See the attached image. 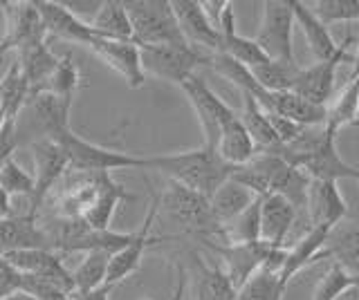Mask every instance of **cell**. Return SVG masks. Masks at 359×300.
<instances>
[{
	"mask_svg": "<svg viewBox=\"0 0 359 300\" xmlns=\"http://www.w3.org/2000/svg\"><path fill=\"white\" fill-rule=\"evenodd\" d=\"M146 171L162 173L168 177V182H177L211 199V195L233 175V166L224 162L213 148L202 143L194 150L149 155Z\"/></svg>",
	"mask_w": 359,
	"mask_h": 300,
	"instance_id": "obj_1",
	"label": "cell"
},
{
	"mask_svg": "<svg viewBox=\"0 0 359 300\" xmlns=\"http://www.w3.org/2000/svg\"><path fill=\"white\" fill-rule=\"evenodd\" d=\"M160 208L187 236H196L205 244L224 242V229L213 217L209 197L191 191V188L177 182H166L164 193L160 195Z\"/></svg>",
	"mask_w": 359,
	"mask_h": 300,
	"instance_id": "obj_2",
	"label": "cell"
},
{
	"mask_svg": "<svg viewBox=\"0 0 359 300\" xmlns=\"http://www.w3.org/2000/svg\"><path fill=\"white\" fill-rule=\"evenodd\" d=\"M41 224L52 240V249L56 253H88V251H108L117 253L135 238V233L119 231H97L83 220H61L52 215H39Z\"/></svg>",
	"mask_w": 359,
	"mask_h": 300,
	"instance_id": "obj_3",
	"label": "cell"
},
{
	"mask_svg": "<svg viewBox=\"0 0 359 300\" xmlns=\"http://www.w3.org/2000/svg\"><path fill=\"white\" fill-rule=\"evenodd\" d=\"M123 7L133 25L135 45H189L177 25L171 0H130Z\"/></svg>",
	"mask_w": 359,
	"mask_h": 300,
	"instance_id": "obj_4",
	"label": "cell"
},
{
	"mask_svg": "<svg viewBox=\"0 0 359 300\" xmlns=\"http://www.w3.org/2000/svg\"><path fill=\"white\" fill-rule=\"evenodd\" d=\"M54 139L63 146L67 162H70V171H79V173H112L121 169L146 171V155H130V152L99 146V143H93L74 135V130H67Z\"/></svg>",
	"mask_w": 359,
	"mask_h": 300,
	"instance_id": "obj_5",
	"label": "cell"
},
{
	"mask_svg": "<svg viewBox=\"0 0 359 300\" xmlns=\"http://www.w3.org/2000/svg\"><path fill=\"white\" fill-rule=\"evenodd\" d=\"M140 52L146 76L175 85H182L189 76H194L198 65H209V54L198 52L194 45H146Z\"/></svg>",
	"mask_w": 359,
	"mask_h": 300,
	"instance_id": "obj_6",
	"label": "cell"
},
{
	"mask_svg": "<svg viewBox=\"0 0 359 300\" xmlns=\"http://www.w3.org/2000/svg\"><path fill=\"white\" fill-rule=\"evenodd\" d=\"M180 87H182V92L187 94L191 108L196 110L202 135H205V146L216 150L224 126L231 124V121L238 117V113L224 103L222 99L207 85V81L198 74L189 76Z\"/></svg>",
	"mask_w": 359,
	"mask_h": 300,
	"instance_id": "obj_7",
	"label": "cell"
},
{
	"mask_svg": "<svg viewBox=\"0 0 359 300\" xmlns=\"http://www.w3.org/2000/svg\"><path fill=\"white\" fill-rule=\"evenodd\" d=\"M32 155H34V169H36V173H34V195L29 197L27 213L39 217L50 193L63 180V175L70 171V162H67V155L61 143L50 137L34 139Z\"/></svg>",
	"mask_w": 359,
	"mask_h": 300,
	"instance_id": "obj_8",
	"label": "cell"
},
{
	"mask_svg": "<svg viewBox=\"0 0 359 300\" xmlns=\"http://www.w3.org/2000/svg\"><path fill=\"white\" fill-rule=\"evenodd\" d=\"M294 23L297 20H294V12H292V0H265L263 20L254 41L269 59L297 61L294 48H292Z\"/></svg>",
	"mask_w": 359,
	"mask_h": 300,
	"instance_id": "obj_9",
	"label": "cell"
},
{
	"mask_svg": "<svg viewBox=\"0 0 359 300\" xmlns=\"http://www.w3.org/2000/svg\"><path fill=\"white\" fill-rule=\"evenodd\" d=\"M157 213H160V195L153 193L149 210H146V217L142 222V229L135 231V238L126 244V247L110 255L108 276H106V285L108 287L115 289L119 283H123L126 278H130L142 266L146 249H149L153 242H162V238H153V233H151Z\"/></svg>",
	"mask_w": 359,
	"mask_h": 300,
	"instance_id": "obj_10",
	"label": "cell"
},
{
	"mask_svg": "<svg viewBox=\"0 0 359 300\" xmlns=\"http://www.w3.org/2000/svg\"><path fill=\"white\" fill-rule=\"evenodd\" d=\"M306 173L314 182H339V180H355L357 169L341 159L337 150V135L325 128V137L317 148L308 155H301L290 162Z\"/></svg>",
	"mask_w": 359,
	"mask_h": 300,
	"instance_id": "obj_11",
	"label": "cell"
},
{
	"mask_svg": "<svg viewBox=\"0 0 359 300\" xmlns=\"http://www.w3.org/2000/svg\"><path fill=\"white\" fill-rule=\"evenodd\" d=\"M5 258L25 278H36V280L50 283L67 294L74 292L72 271H67V266L61 260V253L52 249H25L7 253Z\"/></svg>",
	"mask_w": 359,
	"mask_h": 300,
	"instance_id": "obj_12",
	"label": "cell"
},
{
	"mask_svg": "<svg viewBox=\"0 0 359 300\" xmlns=\"http://www.w3.org/2000/svg\"><path fill=\"white\" fill-rule=\"evenodd\" d=\"M74 99L56 97L50 92L29 94L25 103V113L29 115V126L36 130V139L41 137H59L70 128V113Z\"/></svg>",
	"mask_w": 359,
	"mask_h": 300,
	"instance_id": "obj_13",
	"label": "cell"
},
{
	"mask_svg": "<svg viewBox=\"0 0 359 300\" xmlns=\"http://www.w3.org/2000/svg\"><path fill=\"white\" fill-rule=\"evenodd\" d=\"M207 247L218 255V262L222 269L231 278L233 287L238 289L247 278L256 273L274 247H269L265 242H247V244H220V242H207Z\"/></svg>",
	"mask_w": 359,
	"mask_h": 300,
	"instance_id": "obj_14",
	"label": "cell"
},
{
	"mask_svg": "<svg viewBox=\"0 0 359 300\" xmlns=\"http://www.w3.org/2000/svg\"><path fill=\"white\" fill-rule=\"evenodd\" d=\"M3 16H5V36L3 45L7 50H20L32 43H39L48 38L45 31L43 18L39 14V9L29 0H18V3H5L3 5Z\"/></svg>",
	"mask_w": 359,
	"mask_h": 300,
	"instance_id": "obj_15",
	"label": "cell"
},
{
	"mask_svg": "<svg viewBox=\"0 0 359 300\" xmlns=\"http://www.w3.org/2000/svg\"><path fill=\"white\" fill-rule=\"evenodd\" d=\"M97 57L104 61L110 70H115L130 90H140L146 83V74L142 68V52L140 45L133 41H110V38H95L90 45Z\"/></svg>",
	"mask_w": 359,
	"mask_h": 300,
	"instance_id": "obj_16",
	"label": "cell"
},
{
	"mask_svg": "<svg viewBox=\"0 0 359 300\" xmlns=\"http://www.w3.org/2000/svg\"><path fill=\"white\" fill-rule=\"evenodd\" d=\"M34 5H36L43 18L48 36L61 38L67 43H79V45L86 48L93 45V41L97 38L95 29L81 16H76L67 5L54 3V0H34Z\"/></svg>",
	"mask_w": 359,
	"mask_h": 300,
	"instance_id": "obj_17",
	"label": "cell"
},
{
	"mask_svg": "<svg viewBox=\"0 0 359 300\" xmlns=\"http://www.w3.org/2000/svg\"><path fill=\"white\" fill-rule=\"evenodd\" d=\"M348 59H351V54H348V50H344L339 57L332 61H323V63L310 65V68H301L294 85H292V92L299 94L301 99H306L312 106L328 108L332 92H334L337 68Z\"/></svg>",
	"mask_w": 359,
	"mask_h": 300,
	"instance_id": "obj_18",
	"label": "cell"
},
{
	"mask_svg": "<svg viewBox=\"0 0 359 300\" xmlns=\"http://www.w3.org/2000/svg\"><path fill=\"white\" fill-rule=\"evenodd\" d=\"M171 7L189 45H194L196 50L205 48L211 54L220 50V31L211 25L202 3L198 0H171Z\"/></svg>",
	"mask_w": 359,
	"mask_h": 300,
	"instance_id": "obj_19",
	"label": "cell"
},
{
	"mask_svg": "<svg viewBox=\"0 0 359 300\" xmlns=\"http://www.w3.org/2000/svg\"><path fill=\"white\" fill-rule=\"evenodd\" d=\"M25 249H52V240L41 224V217L25 213L0 220V255Z\"/></svg>",
	"mask_w": 359,
	"mask_h": 300,
	"instance_id": "obj_20",
	"label": "cell"
},
{
	"mask_svg": "<svg viewBox=\"0 0 359 300\" xmlns=\"http://www.w3.org/2000/svg\"><path fill=\"white\" fill-rule=\"evenodd\" d=\"M351 213L346 197L339 191V182H314L308 191V224L334 229Z\"/></svg>",
	"mask_w": 359,
	"mask_h": 300,
	"instance_id": "obj_21",
	"label": "cell"
},
{
	"mask_svg": "<svg viewBox=\"0 0 359 300\" xmlns=\"http://www.w3.org/2000/svg\"><path fill=\"white\" fill-rule=\"evenodd\" d=\"M299 210L280 195H265L261 199V242L274 249H287L285 242L294 229Z\"/></svg>",
	"mask_w": 359,
	"mask_h": 300,
	"instance_id": "obj_22",
	"label": "cell"
},
{
	"mask_svg": "<svg viewBox=\"0 0 359 300\" xmlns=\"http://www.w3.org/2000/svg\"><path fill=\"white\" fill-rule=\"evenodd\" d=\"M328 236H330V229L312 227V229H308L306 233H303V236L294 244H292V247H287L283 266H280V273H278L280 287L287 289L290 280L299 271H303L312 262L323 260V249H325V242H328Z\"/></svg>",
	"mask_w": 359,
	"mask_h": 300,
	"instance_id": "obj_23",
	"label": "cell"
},
{
	"mask_svg": "<svg viewBox=\"0 0 359 300\" xmlns=\"http://www.w3.org/2000/svg\"><path fill=\"white\" fill-rule=\"evenodd\" d=\"M218 31H220V50H218L220 54H227V57L243 63L250 70L269 61V57L258 48V43L254 38H245L238 34V29H236L233 3H227V7H224Z\"/></svg>",
	"mask_w": 359,
	"mask_h": 300,
	"instance_id": "obj_24",
	"label": "cell"
},
{
	"mask_svg": "<svg viewBox=\"0 0 359 300\" xmlns=\"http://www.w3.org/2000/svg\"><path fill=\"white\" fill-rule=\"evenodd\" d=\"M292 12H294V20L299 23V27L303 29V34H306L308 48L312 52V57L317 59V63L332 61V59L339 57L344 50H348V43H351V41L344 43V45L334 43L328 25H323L306 3L292 0Z\"/></svg>",
	"mask_w": 359,
	"mask_h": 300,
	"instance_id": "obj_25",
	"label": "cell"
},
{
	"mask_svg": "<svg viewBox=\"0 0 359 300\" xmlns=\"http://www.w3.org/2000/svg\"><path fill=\"white\" fill-rule=\"evenodd\" d=\"M287 249H274L265 264L252 273L236 292V300H283L285 289L280 287L278 273L283 266Z\"/></svg>",
	"mask_w": 359,
	"mask_h": 300,
	"instance_id": "obj_26",
	"label": "cell"
},
{
	"mask_svg": "<svg viewBox=\"0 0 359 300\" xmlns=\"http://www.w3.org/2000/svg\"><path fill=\"white\" fill-rule=\"evenodd\" d=\"M325 258H334L337 264H341L353 276H359V210L348 213L330 231L323 249V260Z\"/></svg>",
	"mask_w": 359,
	"mask_h": 300,
	"instance_id": "obj_27",
	"label": "cell"
},
{
	"mask_svg": "<svg viewBox=\"0 0 359 300\" xmlns=\"http://www.w3.org/2000/svg\"><path fill=\"white\" fill-rule=\"evenodd\" d=\"M194 258V271H191V280H194V294L196 300H236V292L231 278L222 269L220 262H205L200 253H191Z\"/></svg>",
	"mask_w": 359,
	"mask_h": 300,
	"instance_id": "obj_28",
	"label": "cell"
},
{
	"mask_svg": "<svg viewBox=\"0 0 359 300\" xmlns=\"http://www.w3.org/2000/svg\"><path fill=\"white\" fill-rule=\"evenodd\" d=\"M126 199H135V195L112 180V173H104L101 175L99 191L93 199V204L88 206L81 220L97 231H108L112 224V217H115L117 206L121 202H126Z\"/></svg>",
	"mask_w": 359,
	"mask_h": 300,
	"instance_id": "obj_29",
	"label": "cell"
},
{
	"mask_svg": "<svg viewBox=\"0 0 359 300\" xmlns=\"http://www.w3.org/2000/svg\"><path fill=\"white\" fill-rule=\"evenodd\" d=\"M16 61L20 65V72L25 76V81L29 83V94H34V92H39L43 83L52 76L61 57H56L52 52L48 41H39V43H32V45L16 50Z\"/></svg>",
	"mask_w": 359,
	"mask_h": 300,
	"instance_id": "obj_30",
	"label": "cell"
},
{
	"mask_svg": "<svg viewBox=\"0 0 359 300\" xmlns=\"http://www.w3.org/2000/svg\"><path fill=\"white\" fill-rule=\"evenodd\" d=\"M256 197L258 195H254L245 184H241L238 180L229 177V180L211 195L209 204H211V210H213V217L218 220V224L227 227L231 220H236L243 213V210H247L254 204Z\"/></svg>",
	"mask_w": 359,
	"mask_h": 300,
	"instance_id": "obj_31",
	"label": "cell"
},
{
	"mask_svg": "<svg viewBox=\"0 0 359 300\" xmlns=\"http://www.w3.org/2000/svg\"><path fill=\"white\" fill-rule=\"evenodd\" d=\"M241 97H243L241 121H243V126L247 128V132H250L256 150L258 152H276L280 148V141L276 137L272 124H269V117L263 110V106L247 92H241Z\"/></svg>",
	"mask_w": 359,
	"mask_h": 300,
	"instance_id": "obj_32",
	"label": "cell"
},
{
	"mask_svg": "<svg viewBox=\"0 0 359 300\" xmlns=\"http://www.w3.org/2000/svg\"><path fill=\"white\" fill-rule=\"evenodd\" d=\"M216 152L229 166H233V169H241V166L250 164L258 155L254 141L250 137V132H247V128L243 126L241 115L236 117L231 124L224 126L222 135H220V141H218V146H216Z\"/></svg>",
	"mask_w": 359,
	"mask_h": 300,
	"instance_id": "obj_33",
	"label": "cell"
},
{
	"mask_svg": "<svg viewBox=\"0 0 359 300\" xmlns=\"http://www.w3.org/2000/svg\"><path fill=\"white\" fill-rule=\"evenodd\" d=\"M348 126L359 128V76H348L334 103L325 108V128L330 132L339 135Z\"/></svg>",
	"mask_w": 359,
	"mask_h": 300,
	"instance_id": "obj_34",
	"label": "cell"
},
{
	"mask_svg": "<svg viewBox=\"0 0 359 300\" xmlns=\"http://www.w3.org/2000/svg\"><path fill=\"white\" fill-rule=\"evenodd\" d=\"M90 27L95 29L99 38L110 41H133V25L123 3L119 0H106L101 3L97 16L90 20Z\"/></svg>",
	"mask_w": 359,
	"mask_h": 300,
	"instance_id": "obj_35",
	"label": "cell"
},
{
	"mask_svg": "<svg viewBox=\"0 0 359 300\" xmlns=\"http://www.w3.org/2000/svg\"><path fill=\"white\" fill-rule=\"evenodd\" d=\"M0 99H3V103H5L7 121H18L29 99V83L25 81V76H22L16 59L9 63V70L5 72L3 79H0Z\"/></svg>",
	"mask_w": 359,
	"mask_h": 300,
	"instance_id": "obj_36",
	"label": "cell"
},
{
	"mask_svg": "<svg viewBox=\"0 0 359 300\" xmlns=\"http://www.w3.org/2000/svg\"><path fill=\"white\" fill-rule=\"evenodd\" d=\"M299 63L297 61H276L269 59L267 63L258 65L252 70L254 79L258 85L267 92H287L294 85L297 76H299Z\"/></svg>",
	"mask_w": 359,
	"mask_h": 300,
	"instance_id": "obj_37",
	"label": "cell"
},
{
	"mask_svg": "<svg viewBox=\"0 0 359 300\" xmlns=\"http://www.w3.org/2000/svg\"><path fill=\"white\" fill-rule=\"evenodd\" d=\"M110 255L112 253H108V251H88L83 255L81 264L72 271L74 292H93V289H99L106 285Z\"/></svg>",
	"mask_w": 359,
	"mask_h": 300,
	"instance_id": "obj_38",
	"label": "cell"
},
{
	"mask_svg": "<svg viewBox=\"0 0 359 300\" xmlns=\"http://www.w3.org/2000/svg\"><path fill=\"white\" fill-rule=\"evenodd\" d=\"M261 199L263 197H256L250 208L243 210L227 227H222L224 229L222 244H247L261 240Z\"/></svg>",
	"mask_w": 359,
	"mask_h": 300,
	"instance_id": "obj_39",
	"label": "cell"
},
{
	"mask_svg": "<svg viewBox=\"0 0 359 300\" xmlns=\"http://www.w3.org/2000/svg\"><path fill=\"white\" fill-rule=\"evenodd\" d=\"M79 85H81V72H79L76 63L72 61V54H63L56 70L52 72V76L43 83V87L39 92H50L56 97H67L74 99ZM36 94V92H34Z\"/></svg>",
	"mask_w": 359,
	"mask_h": 300,
	"instance_id": "obj_40",
	"label": "cell"
},
{
	"mask_svg": "<svg viewBox=\"0 0 359 300\" xmlns=\"http://www.w3.org/2000/svg\"><path fill=\"white\" fill-rule=\"evenodd\" d=\"M357 283H355V276L344 269L341 264L332 262L328 266V271L321 276L319 285L314 287L312 292V300H339L348 289H353Z\"/></svg>",
	"mask_w": 359,
	"mask_h": 300,
	"instance_id": "obj_41",
	"label": "cell"
},
{
	"mask_svg": "<svg viewBox=\"0 0 359 300\" xmlns=\"http://www.w3.org/2000/svg\"><path fill=\"white\" fill-rule=\"evenodd\" d=\"M0 186L9 197H32L34 195V175L11 157L0 166Z\"/></svg>",
	"mask_w": 359,
	"mask_h": 300,
	"instance_id": "obj_42",
	"label": "cell"
},
{
	"mask_svg": "<svg viewBox=\"0 0 359 300\" xmlns=\"http://www.w3.org/2000/svg\"><path fill=\"white\" fill-rule=\"evenodd\" d=\"M312 12L323 25L353 23V20H359V0H319L314 3Z\"/></svg>",
	"mask_w": 359,
	"mask_h": 300,
	"instance_id": "obj_43",
	"label": "cell"
},
{
	"mask_svg": "<svg viewBox=\"0 0 359 300\" xmlns=\"http://www.w3.org/2000/svg\"><path fill=\"white\" fill-rule=\"evenodd\" d=\"M22 289L29 292L36 300H72V294H67V292H63V289L54 287L50 283L36 280V278L22 276Z\"/></svg>",
	"mask_w": 359,
	"mask_h": 300,
	"instance_id": "obj_44",
	"label": "cell"
},
{
	"mask_svg": "<svg viewBox=\"0 0 359 300\" xmlns=\"http://www.w3.org/2000/svg\"><path fill=\"white\" fill-rule=\"evenodd\" d=\"M22 289V273L11 264L5 255H0V300Z\"/></svg>",
	"mask_w": 359,
	"mask_h": 300,
	"instance_id": "obj_45",
	"label": "cell"
},
{
	"mask_svg": "<svg viewBox=\"0 0 359 300\" xmlns=\"http://www.w3.org/2000/svg\"><path fill=\"white\" fill-rule=\"evenodd\" d=\"M16 146H18V121H7L0 128V166L14 157Z\"/></svg>",
	"mask_w": 359,
	"mask_h": 300,
	"instance_id": "obj_46",
	"label": "cell"
},
{
	"mask_svg": "<svg viewBox=\"0 0 359 300\" xmlns=\"http://www.w3.org/2000/svg\"><path fill=\"white\" fill-rule=\"evenodd\" d=\"M229 0H207V3H202V7H205V12L211 20V25L213 27H220V18H222V12H224V7H227Z\"/></svg>",
	"mask_w": 359,
	"mask_h": 300,
	"instance_id": "obj_47",
	"label": "cell"
},
{
	"mask_svg": "<svg viewBox=\"0 0 359 300\" xmlns=\"http://www.w3.org/2000/svg\"><path fill=\"white\" fill-rule=\"evenodd\" d=\"M110 294H112V287L104 285L99 289H93V292H74L72 300H110Z\"/></svg>",
	"mask_w": 359,
	"mask_h": 300,
	"instance_id": "obj_48",
	"label": "cell"
},
{
	"mask_svg": "<svg viewBox=\"0 0 359 300\" xmlns=\"http://www.w3.org/2000/svg\"><path fill=\"white\" fill-rule=\"evenodd\" d=\"M187 289V271L182 264H177V285H175V294H173V300H182V294Z\"/></svg>",
	"mask_w": 359,
	"mask_h": 300,
	"instance_id": "obj_49",
	"label": "cell"
},
{
	"mask_svg": "<svg viewBox=\"0 0 359 300\" xmlns=\"http://www.w3.org/2000/svg\"><path fill=\"white\" fill-rule=\"evenodd\" d=\"M11 217V197L5 193V188L0 186V220Z\"/></svg>",
	"mask_w": 359,
	"mask_h": 300,
	"instance_id": "obj_50",
	"label": "cell"
},
{
	"mask_svg": "<svg viewBox=\"0 0 359 300\" xmlns=\"http://www.w3.org/2000/svg\"><path fill=\"white\" fill-rule=\"evenodd\" d=\"M3 300H36V298H34L29 292H25V289H18V292H14V294L5 296Z\"/></svg>",
	"mask_w": 359,
	"mask_h": 300,
	"instance_id": "obj_51",
	"label": "cell"
},
{
	"mask_svg": "<svg viewBox=\"0 0 359 300\" xmlns=\"http://www.w3.org/2000/svg\"><path fill=\"white\" fill-rule=\"evenodd\" d=\"M339 300H359V285H355L353 289H348V292Z\"/></svg>",
	"mask_w": 359,
	"mask_h": 300,
	"instance_id": "obj_52",
	"label": "cell"
},
{
	"mask_svg": "<svg viewBox=\"0 0 359 300\" xmlns=\"http://www.w3.org/2000/svg\"><path fill=\"white\" fill-rule=\"evenodd\" d=\"M351 76H359V45H357V54H355V59H353V72Z\"/></svg>",
	"mask_w": 359,
	"mask_h": 300,
	"instance_id": "obj_53",
	"label": "cell"
},
{
	"mask_svg": "<svg viewBox=\"0 0 359 300\" xmlns=\"http://www.w3.org/2000/svg\"><path fill=\"white\" fill-rule=\"evenodd\" d=\"M7 124V113H5V103L3 99H0V128H3Z\"/></svg>",
	"mask_w": 359,
	"mask_h": 300,
	"instance_id": "obj_54",
	"label": "cell"
},
{
	"mask_svg": "<svg viewBox=\"0 0 359 300\" xmlns=\"http://www.w3.org/2000/svg\"><path fill=\"white\" fill-rule=\"evenodd\" d=\"M9 54V50H7V45H3V43H0V63H5V57Z\"/></svg>",
	"mask_w": 359,
	"mask_h": 300,
	"instance_id": "obj_55",
	"label": "cell"
},
{
	"mask_svg": "<svg viewBox=\"0 0 359 300\" xmlns=\"http://www.w3.org/2000/svg\"><path fill=\"white\" fill-rule=\"evenodd\" d=\"M355 182L359 184V169H357V175H355Z\"/></svg>",
	"mask_w": 359,
	"mask_h": 300,
	"instance_id": "obj_56",
	"label": "cell"
},
{
	"mask_svg": "<svg viewBox=\"0 0 359 300\" xmlns=\"http://www.w3.org/2000/svg\"><path fill=\"white\" fill-rule=\"evenodd\" d=\"M3 5H5V0H0V12H3Z\"/></svg>",
	"mask_w": 359,
	"mask_h": 300,
	"instance_id": "obj_57",
	"label": "cell"
},
{
	"mask_svg": "<svg viewBox=\"0 0 359 300\" xmlns=\"http://www.w3.org/2000/svg\"><path fill=\"white\" fill-rule=\"evenodd\" d=\"M142 300H151V298H142Z\"/></svg>",
	"mask_w": 359,
	"mask_h": 300,
	"instance_id": "obj_58",
	"label": "cell"
}]
</instances>
